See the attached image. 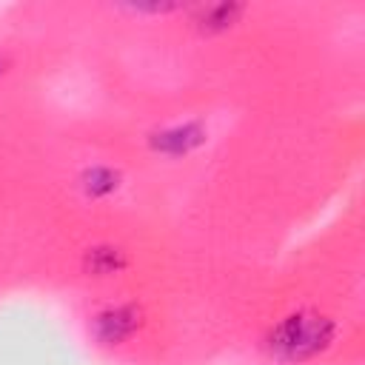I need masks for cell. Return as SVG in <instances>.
<instances>
[{
  "label": "cell",
  "instance_id": "6da1fadb",
  "mask_svg": "<svg viewBox=\"0 0 365 365\" xmlns=\"http://www.w3.org/2000/svg\"><path fill=\"white\" fill-rule=\"evenodd\" d=\"M331 339V322L322 319L319 314H291L277 336H271V354L282 359H305L322 351Z\"/></svg>",
  "mask_w": 365,
  "mask_h": 365
}]
</instances>
